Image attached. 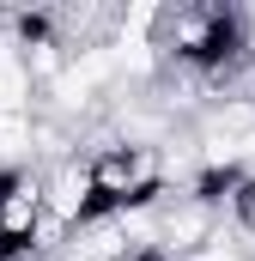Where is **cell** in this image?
I'll use <instances>...</instances> for the list:
<instances>
[{
    "label": "cell",
    "mask_w": 255,
    "mask_h": 261,
    "mask_svg": "<svg viewBox=\"0 0 255 261\" xmlns=\"http://www.w3.org/2000/svg\"><path fill=\"white\" fill-rule=\"evenodd\" d=\"M43 206H49V219L67 225V231H79L97 213V176H91V158L85 152L67 158V164H55V170H43Z\"/></svg>",
    "instance_id": "1"
}]
</instances>
